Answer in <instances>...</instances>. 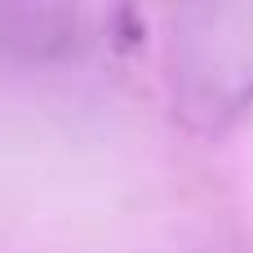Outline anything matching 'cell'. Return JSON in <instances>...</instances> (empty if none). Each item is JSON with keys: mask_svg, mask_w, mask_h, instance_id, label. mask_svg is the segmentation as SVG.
Returning a JSON list of instances; mask_svg holds the SVG:
<instances>
[{"mask_svg": "<svg viewBox=\"0 0 253 253\" xmlns=\"http://www.w3.org/2000/svg\"><path fill=\"white\" fill-rule=\"evenodd\" d=\"M80 40V22L58 0H0V53L58 58Z\"/></svg>", "mask_w": 253, "mask_h": 253, "instance_id": "obj_1", "label": "cell"}]
</instances>
